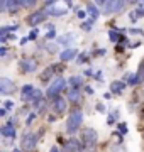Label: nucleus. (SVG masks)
<instances>
[{
  "label": "nucleus",
  "instance_id": "obj_8",
  "mask_svg": "<svg viewBox=\"0 0 144 152\" xmlns=\"http://www.w3.org/2000/svg\"><path fill=\"white\" fill-rule=\"evenodd\" d=\"M65 149H66V152H83V144L76 139H70L66 142Z\"/></svg>",
  "mask_w": 144,
  "mask_h": 152
},
{
  "label": "nucleus",
  "instance_id": "obj_28",
  "mask_svg": "<svg viewBox=\"0 0 144 152\" xmlns=\"http://www.w3.org/2000/svg\"><path fill=\"white\" fill-rule=\"evenodd\" d=\"M36 36H37V31H32V32H31V36H29V39H34Z\"/></svg>",
  "mask_w": 144,
  "mask_h": 152
},
{
  "label": "nucleus",
  "instance_id": "obj_15",
  "mask_svg": "<svg viewBox=\"0 0 144 152\" xmlns=\"http://www.w3.org/2000/svg\"><path fill=\"white\" fill-rule=\"evenodd\" d=\"M68 83H70V86H71L73 90H78V88L82 86V78L73 76V78H70V80H68Z\"/></svg>",
  "mask_w": 144,
  "mask_h": 152
},
{
  "label": "nucleus",
  "instance_id": "obj_1",
  "mask_svg": "<svg viewBox=\"0 0 144 152\" xmlns=\"http://www.w3.org/2000/svg\"><path fill=\"white\" fill-rule=\"evenodd\" d=\"M82 122H83V113L80 110L71 112L70 117H68V122H66V132L68 134H76L78 129L82 127Z\"/></svg>",
  "mask_w": 144,
  "mask_h": 152
},
{
  "label": "nucleus",
  "instance_id": "obj_14",
  "mask_svg": "<svg viewBox=\"0 0 144 152\" xmlns=\"http://www.w3.org/2000/svg\"><path fill=\"white\" fill-rule=\"evenodd\" d=\"M54 66H56V64L49 66V68H48V69H46L44 73H43V75H41V81H48L51 76L54 75Z\"/></svg>",
  "mask_w": 144,
  "mask_h": 152
},
{
  "label": "nucleus",
  "instance_id": "obj_29",
  "mask_svg": "<svg viewBox=\"0 0 144 152\" xmlns=\"http://www.w3.org/2000/svg\"><path fill=\"white\" fill-rule=\"evenodd\" d=\"M5 54H7V49L2 48V49H0V56H5Z\"/></svg>",
  "mask_w": 144,
  "mask_h": 152
},
{
  "label": "nucleus",
  "instance_id": "obj_18",
  "mask_svg": "<svg viewBox=\"0 0 144 152\" xmlns=\"http://www.w3.org/2000/svg\"><path fill=\"white\" fill-rule=\"evenodd\" d=\"M78 98H80V93H78V90H73V88H70V90H68V100H71V102H78Z\"/></svg>",
  "mask_w": 144,
  "mask_h": 152
},
{
  "label": "nucleus",
  "instance_id": "obj_27",
  "mask_svg": "<svg viewBox=\"0 0 144 152\" xmlns=\"http://www.w3.org/2000/svg\"><path fill=\"white\" fill-rule=\"evenodd\" d=\"M12 107H14V103H12V102H5V108H7V110L12 108Z\"/></svg>",
  "mask_w": 144,
  "mask_h": 152
},
{
  "label": "nucleus",
  "instance_id": "obj_20",
  "mask_svg": "<svg viewBox=\"0 0 144 152\" xmlns=\"http://www.w3.org/2000/svg\"><path fill=\"white\" fill-rule=\"evenodd\" d=\"M109 37H110L112 41H114V42H117V41H122V39H124V37L120 36V34L115 32V31H110V32H109Z\"/></svg>",
  "mask_w": 144,
  "mask_h": 152
},
{
  "label": "nucleus",
  "instance_id": "obj_24",
  "mask_svg": "<svg viewBox=\"0 0 144 152\" xmlns=\"http://www.w3.org/2000/svg\"><path fill=\"white\" fill-rule=\"evenodd\" d=\"M34 118H36V115H34V113H31V115H29V117H27V120H26V124H32V122H34Z\"/></svg>",
  "mask_w": 144,
  "mask_h": 152
},
{
  "label": "nucleus",
  "instance_id": "obj_25",
  "mask_svg": "<svg viewBox=\"0 0 144 152\" xmlns=\"http://www.w3.org/2000/svg\"><path fill=\"white\" fill-rule=\"evenodd\" d=\"M83 29H85V31H90V29H92V22H85Z\"/></svg>",
  "mask_w": 144,
  "mask_h": 152
},
{
  "label": "nucleus",
  "instance_id": "obj_2",
  "mask_svg": "<svg viewBox=\"0 0 144 152\" xmlns=\"http://www.w3.org/2000/svg\"><path fill=\"white\" fill-rule=\"evenodd\" d=\"M66 86V81L63 80V78H54V81L49 85V88L46 90V96L51 98V100H54V98L60 96V91L63 88Z\"/></svg>",
  "mask_w": 144,
  "mask_h": 152
},
{
  "label": "nucleus",
  "instance_id": "obj_11",
  "mask_svg": "<svg viewBox=\"0 0 144 152\" xmlns=\"http://www.w3.org/2000/svg\"><path fill=\"white\" fill-rule=\"evenodd\" d=\"M124 88H126V83L124 81H112L110 83V93H114V95H120L124 91Z\"/></svg>",
  "mask_w": 144,
  "mask_h": 152
},
{
  "label": "nucleus",
  "instance_id": "obj_10",
  "mask_svg": "<svg viewBox=\"0 0 144 152\" xmlns=\"http://www.w3.org/2000/svg\"><path fill=\"white\" fill-rule=\"evenodd\" d=\"M53 110H54L56 113H63V112L66 110V100L61 98V96L54 98V100H53Z\"/></svg>",
  "mask_w": 144,
  "mask_h": 152
},
{
  "label": "nucleus",
  "instance_id": "obj_9",
  "mask_svg": "<svg viewBox=\"0 0 144 152\" xmlns=\"http://www.w3.org/2000/svg\"><path fill=\"white\" fill-rule=\"evenodd\" d=\"M36 66H37V63L32 58H27V59L21 61V71L22 73H32V71H36Z\"/></svg>",
  "mask_w": 144,
  "mask_h": 152
},
{
  "label": "nucleus",
  "instance_id": "obj_22",
  "mask_svg": "<svg viewBox=\"0 0 144 152\" xmlns=\"http://www.w3.org/2000/svg\"><path fill=\"white\" fill-rule=\"evenodd\" d=\"M124 7H126V2H114V14L120 12Z\"/></svg>",
  "mask_w": 144,
  "mask_h": 152
},
{
  "label": "nucleus",
  "instance_id": "obj_12",
  "mask_svg": "<svg viewBox=\"0 0 144 152\" xmlns=\"http://www.w3.org/2000/svg\"><path fill=\"white\" fill-rule=\"evenodd\" d=\"M0 134L4 137H15V127L12 124H7L2 127V130H0Z\"/></svg>",
  "mask_w": 144,
  "mask_h": 152
},
{
  "label": "nucleus",
  "instance_id": "obj_5",
  "mask_svg": "<svg viewBox=\"0 0 144 152\" xmlns=\"http://www.w3.org/2000/svg\"><path fill=\"white\" fill-rule=\"evenodd\" d=\"M36 144H37V135L32 134V132H27L22 137V147L26 151H32L34 147H36Z\"/></svg>",
  "mask_w": 144,
  "mask_h": 152
},
{
  "label": "nucleus",
  "instance_id": "obj_30",
  "mask_svg": "<svg viewBox=\"0 0 144 152\" xmlns=\"http://www.w3.org/2000/svg\"><path fill=\"white\" fill-rule=\"evenodd\" d=\"M49 152H60V149H58V147H51Z\"/></svg>",
  "mask_w": 144,
  "mask_h": 152
},
{
  "label": "nucleus",
  "instance_id": "obj_6",
  "mask_svg": "<svg viewBox=\"0 0 144 152\" xmlns=\"http://www.w3.org/2000/svg\"><path fill=\"white\" fill-rule=\"evenodd\" d=\"M46 15H48V12H32L31 15H27V24L29 26H37V24H41V22L46 19Z\"/></svg>",
  "mask_w": 144,
  "mask_h": 152
},
{
  "label": "nucleus",
  "instance_id": "obj_19",
  "mask_svg": "<svg viewBox=\"0 0 144 152\" xmlns=\"http://www.w3.org/2000/svg\"><path fill=\"white\" fill-rule=\"evenodd\" d=\"M139 17H144V9H137V10H134L132 14H131V19H132V20H137Z\"/></svg>",
  "mask_w": 144,
  "mask_h": 152
},
{
  "label": "nucleus",
  "instance_id": "obj_13",
  "mask_svg": "<svg viewBox=\"0 0 144 152\" xmlns=\"http://www.w3.org/2000/svg\"><path fill=\"white\" fill-rule=\"evenodd\" d=\"M75 56H76V49H65L60 54V58H61V61H71Z\"/></svg>",
  "mask_w": 144,
  "mask_h": 152
},
{
  "label": "nucleus",
  "instance_id": "obj_3",
  "mask_svg": "<svg viewBox=\"0 0 144 152\" xmlns=\"http://www.w3.org/2000/svg\"><path fill=\"white\" fill-rule=\"evenodd\" d=\"M22 100L24 102H36L37 103L39 102V96H41V91L39 90H36V88H32L31 85H26V86L22 88Z\"/></svg>",
  "mask_w": 144,
  "mask_h": 152
},
{
  "label": "nucleus",
  "instance_id": "obj_31",
  "mask_svg": "<svg viewBox=\"0 0 144 152\" xmlns=\"http://www.w3.org/2000/svg\"><path fill=\"white\" fill-rule=\"evenodd\" d=\"M14 152H21V151H19V149H15V151H14Z\"/></svg>",
  "mask_w": 144,
  "mask_h": 152
},
{
  "label": "nucleus",
  "instance_id": "obj_4",
  "mask_svg": "<svg viewBox=\"0 0 144 152\" xmlns=\"http://www.w3.org/2000/svg\"><path fill=\"white\" fill-rule=\"evenodd\" d=\"M82 144L85 147H93L97 144V132L93 129H85L82 132Z\"/></svg>",
  "mask_w": 144,
  "mask_h": 152
},
{
  "label": "nucleus",
  "instance_id": "obj_21",
  "mask_svg": "<svg viewBox=\"0 0 144 152\" xmlns=\"http://www.w3.org/2000/svg\"><path fill=\"white\" fill-rule=\"evenodd\" d=\"M127 83H129V85H137V83H139L137 75H132V73H131V75H127Z\"/></svg>",
  "mask_w": 144,
  "mask_h": 152
},
{
  "label": "nucleus",
  "instance_id": "obj_16",
  "mask_svg": "<svg viewBox=\"0 0 144 152\" xmlns=\"http://www.w3.org/2000/svg\"><path fill=\"white\" fill-rule=\"evenodd\" d=\"M87 9H88V12H90V15L93 17V19H97V17L100 15V10L95 7V4H92V2H88L87 4Z\"/></svg>",
  "mask_w": 144,
  "mask_h": 152
},
{
  "label": "nucleus",
  "instance_id": "obj_17",
  "mask_svg": "<svg viewBox=\"0 0 144 152\" xmlns=\"http://www.w3.org/2000/svg\"><path fill=\"white\" fill-rule=\"evenodd\" d=\"M102 14H105V15H109V14H114V2H105L104 4V10H102Z\"/></svg>",
  "mask_w": 144,
  "mask_h": 152
},
{
  "label": "nucleus",
  "instance_id": "obj_23",
  "mask_svg": "<svg viewBox=\"0 0 144 152\" xmlns=\"http://www.w3.org/2000/svg\"><path fill=\"white\" fill-rule=\"evenodd\" d=\"M0 9H2V12H7V9H9V2H0Z\"/></svg>",
  "mask_w": 144,
  "mask_h": 152
},
{
  "label": "nucleus",
  "instance_id": "obj_26",
  "mask_svg": "<svg viewBox=\"0 0 144 152\" xmlns=\"http://www.w3.org/2000/svg\"><path fill=\"white\" fill-rule=\"evenodd\" d=\"M85 15H87V14H85L83 10H78V17H80V19H85Z\"/></svg>",
  "mask_w": 144,
  "mask_h": 152
},
{
  "label": "nucleus",
  "instance_id": "obj_7",
  "mask_svg": "<svg viewBox=\"0 0 144 152\" xmlns=\"http://www.w3.org/2000/svg\"><path fill=\"white\" fill-rule=\"evenodd\" d=\"M14 90H15V85L9 78H2L0 80V93L2 95H10V93H14Z\"/></svg>",
  "mask_w": 144,
  "mask_h": 152
}]
</instances>
